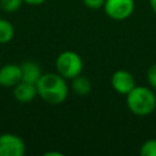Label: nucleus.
<instances>
[{
	"instance_id": "obj_1",
	"label": "nucleus",
	"mask_w": 156,
	"mask_h": 156,
	"mask_svg": "<svg viewBox=\"0 0 156 156\" xmlns=\"http://www.w3.org/2000/svg\"><path fill=\"white\" fill-rule=\"evenodd\" d=\"M37 90L40 99L51 105L62 104L68 96L67 79L57 72L43 73L37 82Z\"/></svg>"
},
{
	"instance_id": "obj_8",
	"label": "nucleus",
	"mask_w": 156,
	"mask_h": 156,
	"mask_svg": "<svg viewBox=\"0 0 156 156\" xmlns=\"http://www.w3.org/2000/svg\"><path fill=\"white\" fill-rule=\"evenodd\" d=\"M37 95H38V90L34 83L21 80L13 87V96L20 102H23V104L30 102L35 99Z\"/></svg>"
},
{
	"instance_id": "obj_10",
	"label": "nucleus",
	"mask_w": 156,
	"mask_h": 156,
	"mask_svg": "<svg viewBox=\"0 0 156 156\" xmlns=\"http://www.w3.org/2000/svg\"><path fill=\"white\" fill-rule=\"evenodd\" d=\"M71 88L74 91V94L79 95V96H85L91 90V82L87 76H83L80 73L79 76H77L72 79Z\"/></svg>"
},
{
	"instance_id": "obj_4",
	"label": "nucleus",
	"mask_w": 156,
	"mask_h": 156,
	"mask_svg": "<svg viewBox=\"0 0 156 156\" xmlns=\"http://www.w3.org/2000/svg\"><path fill=\"white\" fill-rule=\"evenodd\" d=\"M107 17L113 21H124L129 18L135 10L134 0H105L102 6Z\"/></svg>"
},
{
	"instance_id": "obj_14",
	"label": "nucleus",
	"mask_w": 156,
	"mask_h": 156,
	"mask_svg": "<svg viewBox=\"0 0 156 156\" xmlns=\"http://www.w3.org/2000/svg\"><path fill=\"white\" fill-rule=\"evenodd\" d=\"M146 80H147L149 85L154 90H156V63L151 65L147 68V71H146Z\"/></svg>"
},
{
	"instance_id": "obj_16",
	"label": "nucleus",
	"mask_w": 156,
	"mask_h": 156,
	"mask_svg": "<svg viewBox=\"0 0 156 156\" xmlns=\"http://www.w3.org/2000/svg\"><path fill=\"white\" fill-rule=\"evenodd\" d=\"M46 0H23V2L28 4V5H32V6H38V5H41L44 4Z\"/></svg>"
},
{
	"instance_id": "obj_3",
	"label": "nucleus",
	"mask_w": 156,
	"mask_h": 156,
	"mask_svg": "<svg viewBox=\"0 0 156 156\" xmlns=\"http://www.w3.org/2000/svg\"><path fill=\"white\" fill-rule=\"evenodd\" d=\"M56 72L62 76L65 79H73L79 76L83 71V60L80 55L72 50L62 51L55 61Z\"/></svg>"
},
{
	"instance_id": "obj_5",
	"label": "nucleus",
	"mask_w": 156,
	"mask_h": 156,
	"mask_svg": "<svg viewBox=\"0 0 156 156\" xmlns=\"http://www.w3.org/2000/svg\"><path fill=\"white\" fill-rule=\"evenodd\" d=\"M26 145L21 136L13 133L0 134V156H22Z\"/></svg>"
},
{
	"instance_id": "obj_13",
	"label": "nucleus",
	"mask_w": 156,
	"mask_h": 156,
	"mask_svg": "<svg viewBox=\"0 0 156 156\" xmlns=\"http://www.w3.org/2000/svg\"><path fill=\"white\" fill-rule=\"evenodd\" d=\"M141 156H156V139H149L140 146Z\"/></svg>"
},
{
	"instance_id": "obj_17",
	"label": "nucleus",
	"mask_w": 156,
	"mask_h": 156,
	"mask_svg": "<svg viewBox=\"0 0 156 156\" xmlns=\"http://www.w3.org/2000/svg\"><path fill=\"white\" fill-rule=\"evenodd\" d=\"M45 156H63L62 152H58V151H48L44 154Z\"/></svg>"
},
{
	"instance_id": "obj_15",
	"label": "nucleus",
	"mask_w": 156,
	"mask_h": 156,
	"mask_svg": "<svg viewBox=\"0 0 156 156\" xmlns=\"http://www.w3.org/2000/svg\"><path fill=\"white\" fill-rule=\"evenodd\" d=\"M84 6H87L90 10H98L101 9L105 4V0H82Z\"/></svg>"
},
{
	"instance_id": "obj_2",
	"label": "nucleus",
	"mask_w": 156,
	"mask_h": 156,
	"mask_svg": "<svg viewBox=\"0 0 156 156\" xmlns=\"http://www.w3.org/2000/svg\"><path fill=\"white\" fill-rule=\"evenodd\" d=\"M126 96L127 107L135 116H149L156 108V95L152 88L135 85Z\"/></svg>"
},
{
	"instance_id": "obj_19",
	"label": "nucleus",
	"mask_w": 156,
	"mask_h": 156,
	"mask_svg": "<svg viewBox=\"0 0 156 156\" xmlns=\"http://www.w3.org/2000/svg\"><path fill=\"white\" fill-rule=\"evenodd\" d=\"M0 10H1V9H0Z\"/></svg>"
},
{
	"instance_id": "obj_11",
	"label": "nucleus",
	"mask_w": 156,
	"mask_h": 156,
	"mask_svg": "<svg viewBox=\"0 0 156 156\" xmlns=\"http://www.w3.org/2000/svg\"><path fill=\"white\" fill-rule=\"evenodd\" d=\"M15 35V28L11 22L0 18V44H7Z\"/></svg>"
},
{
	"instance_id": "obj_18",
	"label": "nucleus",
	"mask_w": 156,
	"mask_h": 156,
	"mask_svg": "<svg viewBox=\"0 0 156 156\" xmlns=\"http://www.w3.org/2000/svg\"><path fill=\"white\" fill-rule=\"evenodd\" d=\"M149 4H150V7H151L152 12L156 15V0H149Z\"/></svg>"
},
{
	"instance_id": "obj_7",
	"label": "nucleus",
	"mask_w": 156,
	"mask_h": 156,
	"mask_svg": "<svg viewBox=\"0 0 156 156\" xmlns=\"http://www.w3.org/2000/svg\"><path fill=\"white\" fill-rule=\"evenodd\" d=\"M22 80L21 66L15 63L4 65L0 68V85L1 87H15Z\"/></svg>"
},
{
	"instance_id": "obj_6",
	"label": "nucleus",
	"mask_w": 156,
	"mask_h": 156,
	"mask_svg": "<svg viewBox=\"0 0 156 156\" xmlns=\"http://www.w3.org/2000/svg\"><path fill=\"white\" fill-rule=\"evenodd\" d=\"M135 85L134 76L126 69H117L111 76V87L121 95H127Z\"/></svg>"
},
{
	"instance_id": "obj_12",
	"label": "nucleus",
	"mask_w": 156,
	"mask_h": 156,
	"mask_svg": "<svg viewBox=\"0 0 156 156\" xmlns=\"http://www.w3.org/2000/svg\"><path fill=\"white\" fill-rule=\"evenodd\" d=\"M23 0H0V9L7 13L16 12L21 9Z\"/></svg>"
},
{
	"instance_id": "obj_9",
	"label": "nucleus",
	"mask_w": 156,
	"mask_h": 156,
	"mask_svg": "<svg viewBox=\"0 0 156 156\" xmlns=\"http://www.w3.org/2000/svg\"><path fill=\"white\" fill-rule=\"evenodd\" d=\"M21 71H22V80L34 83V84H37V82L43 74L40 66L34 61L23 62L21 65Z\"/></svg>"
}]
</instances>
